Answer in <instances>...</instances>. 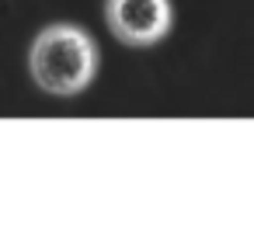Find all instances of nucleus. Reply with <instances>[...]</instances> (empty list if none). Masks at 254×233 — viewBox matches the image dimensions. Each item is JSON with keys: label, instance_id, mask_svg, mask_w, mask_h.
<instances>
[{"label": "nucleus", "instance_id": "f257e3e1", "mask_svg": "<svg viewBox=\"0 0 254 233\" xmlns=\"http://www.w3.org/2000/svg\"><path fill=\"white\" fill-rule=\"evenodd\" d=\"M28 70L46 94L73 98L87 91L98 73V46L77 25H49L32 42Z\"/></svg>", "mask_w": 254, "mask_h": 233}, {"label": "nucleus", "instance_id": "f03ea898", "mask_svg": "<svg viewBox=\"0 0 254 233\" xmlns=\"http://www.w3.org/2000/svg\"><path fill=\"white\" fill-rule=\"evenodd\" d=\"M105 25L119 42L132 49H150L167 39L174 11L171 0H105Z\"/></svg>", "mask_w": 254, "mask_h": 233}]
</instances>
